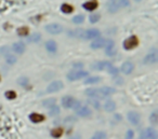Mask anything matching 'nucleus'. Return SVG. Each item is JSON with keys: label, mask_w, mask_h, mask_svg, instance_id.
<instances>
[{"label": "nucleus", "mask_w": 158, "mask_h": 139, "mask_svg": "<svg viewBox=\"0 0 158 139\" xmlns=\"http://www.w3.org/2000/svg\"><path fill=\"white\" fill-rule=\"evenodd\" d=\"M158 62V52L156 48H153V49L149 51V53L146 55L143 59V63L145 65H153V64H156Z\"/></svg>", "instance_id": "nucleus-1"}, {"label": "nucleus", "mask_w": 158, "mask_h": 139, "mask_svg": "<svg viewBox=\"0 0 158 139\" xmlns=\"http://www.w3.org/2000/svg\"><path fill=\"white\" fill-rule=\"evenodd\" d=\"M89 76V72L85 71V70H76V71H72L67 75L68 81H76L82 78H86Z\"/></svg>", "instance_id": "nucleus-2"}, {"label": "nucleus", "mask_w": 158, "mask_h": 139, "mask_svg": "<svg viewBox=\"0 0 158 139\" xmlns=\"http://www.w3.org/2000/svg\"><path fill=\"white\" fill-rule=\"evenodd\" d=\"M45 30L49 32L50 35H60L63 32V26L58 23H52L45 26Z\"/></svg>", "instance_id": "nucleus-3"}, {"label": "nucleus", "mask_w": 158, "mask_h": 139, "mask_svg": "<svg viewBox=\"0 0 158 139\" xmlns=\"http://www.w3.org/2000/svg\"><path fill=\"white\" fill-rule=\"evenodd\" d=\"M63 87H64V84L62 81H53V82H51L50 84H48L45 91H47V93H56V92L62 90Z\"/></svg>", "instance_id": "nucleus-4"}, {"label": "nucleus", "mask_w": 158, "mask_h": 139, "mask_svg": "<svg viewBox=\"0 0 158 139\" xmlns=\"http://www.w3.org/2000/svg\"><path fill=\"white\" fill-rule=\"evenodd\" d=\"M105 54L108 56H114L116 54V48H115V42L113 40L105 41Z\"/></svg>", "instance_id": "nucleus-5"}, {"label": "nucleus", "mask_w": 158, "mask_h": 139, "mask_svg": "<svg viewBox=\"0 0 158 139\" xmlns=\"http://www.w3.org/2000/svg\"><path fill=\"white\" fill-rule=\"evenodd\" d=\"M139 44V40L136 36H132L130 38H128L125 42H123V48L126 50H132L134 49L136 45Z\"/></svg>", "instance_id": "nucleus-6"}, {"label": "nucleus", "mask_w": 158, "mask_h": 139, "mask_svg": "<svg viewBox=\"0 0 158 139\" xmlns=\"http://www.w3.org/2000/svg\"><path fill=\"white\" fill-rule=\"evenodd\" d=\"M112 66V64L107 62V60H101V62H95L93 65H92V69L93 70H106V69H108L109 67Z\"/></svg>", "instance_id": "nucleus-7"}, {"label": "nucleus", "mask_w": 158, "mask_h": 139, "mask_svg": "<svg viewBox=\"0 0 158 139\" xmlns=\"http://www.w3.org/2000/svg\"><path fill=\"white\" fill-rule=\"evenodd\" d=\"M11 49L15 54H23L25 53V51H26V45L22 41H18V42H15V43L12 44Z\"/></svg>", "instance_id": "nucleus-8"}, {"label": "nucleus", "mask_w": 158, "mask_h": 139, "mask_svg": "<svg viewBox=\"0 0 158 139\" xmlns=\"http://www.w3.org/2000/svg\"><path fill=\"white\" fill-rule=\"evenodd\" d=\"M76 113H77L78 117L88 118L92 114V111H91V109L89 107H87V106H82L81 105V106L76 110Z\"/></svg>", "instance_id": "nucleus-9"}, {"label": "nucleus", "mask_w": 158, "mask_h": 139, "mask_svg": "<svg viewBox=\"0 0 158 139\" xmlns=\"http://www.w3.org/2000/svg\"><path fill=\"white\" fill-rule=\"evenodd\" d=\"M115 92H116V90H115L114 87H111V86H103V87L99 89V93H100L101 98L107 97V96H112Z\"/></svg>", "instance_id": "nucleus-10"}, {"label": "nucleus", "mask_w": 158, "mask_h": 139, "mask_svg": "<svg viewBox=\"0 0 158 139\" xmlns=\"http://www.w3.org/2000/svg\"><path fill=\"white\" fill-rule=\"evenodd\" d=\"M128 121L130 122L132 125H138L139 124V122H140V114L136 112V111H130V112H128Z\"/></svg>", "instance_id": "nucleus-11"}, {"label": "nucleus", "mask_w": 158, "mask_h": 139, "mask_svg": "<svg viewBox=\"0 0 158 139\" xmlns=\"http://www.w3.org/2000/svg\"><path fill=\"white\" fill-rule=\"evenodd\" d=\"M105 39H103V38H96V39H94V40L91 42V49L93 50H98V49H101V48H103L104 44H105Z\"/></svg>", "instance_id": "nucleus-12"}, {"label": "nucleus", "mask_w": 158, "mask_h": 139, "mask_svg": "<svg viewBox=\"0 0 158 139\" xmlns=\"http://www.w3.org/2000/svg\"><path fill=\"white\" fill-rule=\"evenodd\" d=\"M75 103V99L73 98L72 96H64L62 98V105H63L64 108H73V105Z\"/></svg>", "instance_id": "nucleus-13"}, {"label": "nucleus", "mask_w": 158, "mask_h": 139, "mask_svg": "<svg viewBox=\"0 0 158 139\" xmlns=\"http://www.w3.org/2000/svg\"><path fill=\"white\" fill-rule=\"evenodd\" d=\"M133 68H134V66L131 62H125L121 66V71L125 75H130L132 70H133Z\"/></svg>", "instance_id": "nucleus-14"}, {"label": "nucleus", "mask_w": 158, "mask_h": 139, "mask_svg": "<svg viewBox=\"0 0 158 139\" xmlns=\"http://www.w3.org/2000/svg\"><path fill=\"white\" fill-rule=\"evenodd\" d=\"M56 43H55L54 40H49L45 42V50L49 52V53H55L56 52Z\"/></svg>", "instance_id": "nucleus-15"}, {"label": "nucleus", "mask_w": 158, "mask_h": 139, "mask_svg": "<svg viewBox=\"0 0 158 139\" xmlns=\"http://www.w3.org/2000/svg\"><path fill=\"white\" fill-rule=\"evenodd\" d=\"M145 135H146V139H158L157 132L154 130L153 127H149L145 130Z\"/></svg>", "instance_id": "nucleus-16"}, {"label": "nucleus", "mask_w": 158, "mask_h": 139, "mask_svg": "<svg viewBox=\"0 0 158 139\" xmlns=\"http://www.w3.org/2000/svg\"><path fill=\"white\" fill-rule=\"evenodd\" d=\"M107 9L111 13H116L118 10L120 9V7L118 5L117 1H114V0H111L108 2V5H107Z\"/></svg>", "instance_id": "nucleus-17"}, {"label": "nucleus", "mask_w": 158, "mask_h": 139, "mask_svg": "<svg viewBox=\"0 0 158 139\" xmlns=\"http://www.w3.org/2000/svg\"><path fill=\"white\" fill-rule=\"evenodd\" d=\"M116 109V103H114L113 100H106L104 103V110L106 112H113Z\"/></svg>", "instance_id": "nucleus-18"}, {"label": "nucleus", "mask_w": 158, "mask_h": 139, "mask_svg": "<svg viewBox=\"0 0 158 139\" xmlns=\"http://www.w3.org/2000/svg\"><path fill=\"white\" fill-rule=\"evenodd\" d=\"M86 95L92 98H101L99 93V89H88L86 90Z\"/></svg>", "instance_id": "nucleus-19"}, {"label": "nucleus", "mask_w": 158, "mask_h": 139, "mask_svg": "<svg viewBox=\"0 0 158 139\" xmlns=\"http://www.w3.org/2000/svg\"><path fill=\"white\" fill-rule=\"evenodd\" d=\"M29 119L34 123H40V122H42L45 120V117L42 114H39V113H32L29 115Z\"/></svg>", "instance_id": "nucleus-20"}, {"label": "nucleus", "mask_w": 158, "mask_h": 139, "mask_svg": "<svg viewBox=\"0 0 158 139\" xmlns=\"http://www.w3.org/2000/svg\"><path fill=\"white\" fill-rule=\"evenodd\" d=\"M83 8L88 11H93L98 8V2L95 0H92V1H89V2H86L83 3Z\"/></svg>", "instance_id": "nucleus-21"}, {"label": "nucleus", "mask_w": 158, "mask_h": 139, "mask_svg": "<svg viewBox=\"0 0 158 139\" xmlns=\"http://www.w3.org/2000/svg\"><path fill=\"white\" fill-rule=\"evenodd\" d=\"M41 39V35L40 34H38V32H36V34H33V35H31V36L27 38V41L29 42V43H37V42H39Z\"/></svg>", "instance_id": "nucleus-22"}, {"label": "nucleus", "mask_w": 158, "mask_h": 139, "mask_svg": "<svg viewBox=\"0 0 158 139\" xmlns=\"http://www.w3.org/2000/svg\"><path fill=\"white\" fill-rule=\"evenodd\" d=\"M101 81V78L96 76L88 77L86 80H85V84H95V83H99Z\"/></svg>", "instance_id": "nucleus-23"}, {"label": "nucleus", "mask_w": 158, "mask_h": 139, "mask_svg": "<svg viewBox=\"0 0 158 139\" xmlns=\"http://www.w3.org/2000/svg\"><path fill=\"white\" fill-rule=\"evenodd\" d=\"M60 112H61V110H60L59 106H56V103H55L54 106L49 108V114L51 117H56V115L60 114Z\"/></svg>", "instance_id": "nucleus-24"}, {"label": "nucleus", "mask_w": 158, "mask_h": 139, "mask_svg": "<svg viewBox=\"0 0 158 139\" xmlns=\"http://www.w3.org/2000/svg\"><path fill=\"white\" fill-rule=\"evenodd\" d=\"M5 62L9 64V65H14V64L18 62V58H16V56L12 55L11 53H8L5 55Z\"/></svg>", "instance_id": "nucleus-25"}, {"label": "nucleus", "mask_w": 158, "mask_h": 139, "mask_svg": "<svg viewBox=\"0 0 158 139\" xmlns=\"http://www.w3.org/2000/svg\"><path fill=\"white\" fill-rule=\"evenodd\" d=\"M149 122H151L152 124H154V125H156V124L158 123V112H157V110L153 111L152 114L149 115Z\"/></svg>", "instance_id": "nucleus-26"}, {"label": "nucleus", "mask_w": 158, "mask_h": 139, "mask_svg": "<svg viewBox=\"0 0 158 139\" xmlns=\"http://www.w3.org/2000/svg\"><path fill=\"white\" fill-rule=\"evenodd\" d=\"M51 135H52V137H54V138H59V137H61V136L63 135V128H62V127L54 128V130L51 132Z\"/></svg>", "instance_id": "nucleus-27"}, {"label": "nucleus", "mask_w": 158, "mask_h": 139, "mask_svg": "<svg viewBox=\"0 0 158 139\" xmlns=\"http://www.w3.org/2000/svg\"><path fill=\"white\" fill-rule=\"evenodd\" d=\"M55 101H56V100H55L54 98L45 99V100L42 101V106H43V107H47V108H50V107H52V106H54Z\"/></svg>", "instance_id": "nucleus-28"}, {"label": "nucleus", "mask_w": 158, "mask_h": 139, "mask_svg": "<svg viewBox=\"0 0 158 139\" xmlns=\"http://www.w3.org/2000/svg\"><path fill=\"white\" fill-rule=\"evenodd\" d=\"M61 10H62V12H64V13H72L74 8H73V5L65 3V5H63L61 7Z\"/></svg>", "instance_id": "nucleus-29"}, {"label": "nucleus", "mask_w": 158, "mask_h": 139, "mask_svg": "<svg viewBox=\"0 0 158 139\" xmlns=\"http://www.w3.org/2000/svg\"><path fill=\"white\" fill-rule=\"evenodd\" d=\"M91 139H106V133H104V132H96Z\"/></svg>", "instance_id": "nucleus-30"}, {"label": "nucleus", "mask_w": 158, "mask_h": 139, "mask_svg": "<svg viewBox=\"0 0 158 139\" xmlns=\"http://www.w3.org/2000/svg\"><path fill=\"white\" fill-rule=\"evenodd\" d=\"M72 21L74 24H81V23L85 21V16H83V15H76V16L73 17Z\"/></svg>", "instance_id": "nucleus-31"}, {"label": "nucleus", "mask_w": 158, "mask_h": 139, "mask_svg": "<svg viewBox=\"0 0 158 139\" xmlns=\"http://www.w3.org/2000/svg\"><path fill=\"white\" fill-rule=\"evenodd\" d=\"M18 83L21 86H26L28 84V78H26V77H24V76L21 77V78H18Z\"/></svg>", "instance_id": "nucleus-32"}, {"label": "nucleus", "mask_w": 158, "mask_h": 139, "mask_svg": "<svg viewBox=\"0 0 158 139\" xmlns=\"http://www.w3.org/2000/svg\"><path fill=\"white\" fill-rule=\"evenodd\" d=\"M28 32H29V29L27 27H21L18 29V34L20 36H26V35H28Z\"/></svg>", "instance_id": "nucleus-33"}, {"label": "nucleus", "mask_w": 158, "mask_h": 139, "mask_svg": "<svg viewBox=\"0 0 158 139\" xmlns=\"http://www.w3.org/2000/svg\"><path fill=\"white\" fill-rule=\"evenodd\" d=\"M117 2L120 8H127V7H129V5H130L129 0H117Z\"/></svg>", "instance_id": "nucleus-34"}, {"label": "nucleus", "mask_w": 158, "mask_h": 139, "mask_svg": "<svg viewBox=\"0 0 158 139\" xmlns=\"http://www.w3.org/2000/svg\"><path fill=\"white\" fill-rule=\"evenodd\" d=\"M100 19V15L99 14H91L90 17H89V21H90L92 24H95L98 23V21Z\"/></svg>", "instance_id": "nucleus-35"}, {"label": "nucleus", "mask_w": 158, "mask_h": 139, "mask_svg": "<svg viewBox=\"0 0 158 139\" xmlns=\"http://www.w3.org/2000/svg\"><path fill=\"white\" fill-rule=\"evenodd\" d=\"M107 70H108V72L111 73V75H112V76H115V77L118 76V69L116 67H114L113 65H112V66H111V67H109Z\"/></svg>", "instance_id": "nucleus-36"}, {"label": "nucleus", "mask_w": 158, "mask_h": 139, "mask_svg": "<svg viewBox=\"0 0 158 139\" xmlns=\"http://www.w3.org/2000/svg\"><path fill=\"white\" fill-rule=\"evenodd\" d=\"M5 97L8 99H14L16 97V94L13 91H8V92H5Z\"/></svg>", "instance_id": "nucleus-37"}, {"label": "nucleus", "mask_w": 158, "mask_h": 139, "mask_svg": "<svg viewBox=\"0 0 158 139\" xmlns=\"http://www.w3.org/2000/svg\"><path fill=\"white\" fill-rule=\"evenodd\" d=\"M82 67H83V63H81V62H77V63L73 64V68L76 70H80Z\"/></svg>", "instance_id": "nucleus-38"}, {"label": "nucleus", "mask_w": 158, "mask_h": 139, "mask_svg": "<svg viewBox=\"0 0 158 139\" xmlns=\"http://www.w3.org/2000/svg\"><path fill=\"white\" fill-rule=\"evenodd\" d=\"M133 137H134V132L129 130L126 134V139H133Z\"/></svg>", "instance_id": "nucleus-39"}, {"label": "nucleus", "mask_w": 158, "mask_h": 139, "mask_svg": "<svg viewBox=\"0 0 158 139\" xmlns=\"http://www.w3.org/2000/svg\"><path fill=\"white\" fill-rule=\"evenodd\" d=\"M89 101H90V103L95 108V109H100L101 106H100V103L98 101V100H89Z\"/></svg>", "instance_id": "nucleus-40"}, {"label": "nucleus", "mask_w": 158, "mask_h": 139, "mask_svg": "<svg viewBox=\"0 0 158 139\" xmlns=\"http://www.w3.org/2000/svg\"><path fill=\"white\" fill-rule=\"evenodd\" d=\"M76 121H77V120L74 117H67L66 119H65V120H64V122H65V123H73V122H76Z\"/></svg>", "instance_id": "nucleus-41"}, {"label": "nucleus", "mask_w": 158, "mask_h": 139, "mask_svg": "<svg viewBox=\"0 0 158 139\" xmlns=\"http://www.w3.org/2000/svg\"><path fill=\"white\" fill-rule=\"evenodd\" d=\"M0 52L2 54H5V55H7L8 53H10V50H8V46H3V48L0 49Z\"/></svg>", "instance_id": "nucleus-42"}, {"label": "nucleus", "mask_w": 158, "mask_h": 139, "mask_svg": "<svg viewBox=\"0 0 158 139\" xmlns=\"http://www.w3.org/2000/svg\"><path fill=\"white\" fill-rule=\"evenodd\" d=\"M69 139H81V137H80V135H74Z\"/></svg>", "instance_id": "nucleus-43"}, {"label": "nucleus", "mask_w": 158, "mask_h": 139, "mask_svg": "<svg viewBox=\"0 0 158 139\" xmlns=\"http://www.w3.org/2000/svg\"><path fill=\"white\" fill-rule=\"evenodd\" d=\"M134 1H136V2H140L141 0H134Z\"/></svg>", "instance_id": "nucleus-44"}, {"label": "nucleus", "mask_w": 158, "mask_h": 139, "mask_svg": "<svg viewBox=\"0 0 158 139\" xmlns=\"http://www.w3.org/2000/svg\"><path fill=\"white\" fill-rule=\"evenodd\" d=\"M114 1H117V0H114Z\"/></svg>", "instance_id": "nucleus-45"}]
</instances>
